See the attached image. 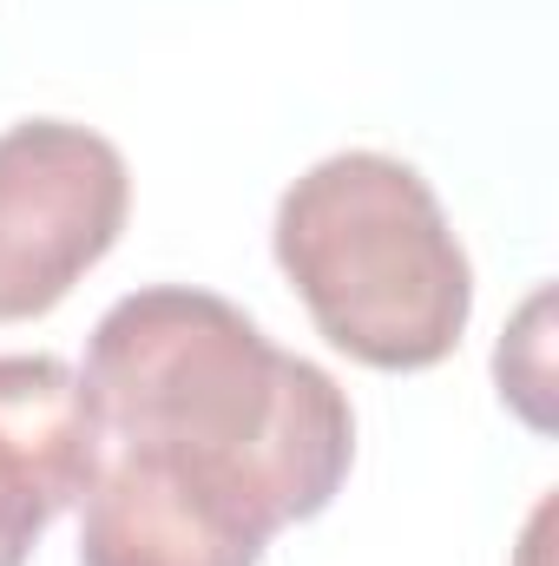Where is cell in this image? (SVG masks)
<instances>
[{"instance_id":"6da1fadb","label":"cell","mask_w":559,"mask_h":566,"mask_svg":"<svg viewBox=\"0 0 559 566\" xmlns=\"http://www.w3.org/2000/svg\"><path fill=\"white\" fill-rule=\"evenodd\" d=\"M80 389L106 448H133L277 541L316 521L356 461V409L329 369L277 349L231 296L145 283L86 343Z\"/></svg>"},{"instance_id":"7a4b0ae2","label":"cell","mask_w":559,"mask_h":566,"mask_svg":"<svg viewBox=\"0 0 559 566\" xmlns=\"http://www.w3.org/2000/svg\"><path fill=\"white\" fill-rule=\"evenodd\" d=\"M277 271L316 336L362 369L415 376L461 349L474 264L415 165L336 151L277 198Z\"/></svg>"},{"instance_id":"3957f363","label":"cell","mask_w":559,"mask_h":566,"mask_svg":"<svg viewBox=\"0 0 559 566\" xmlns=\"http://www.w3.org/2000/svg\"><path fill=\"white\" fill-rule=\"evenodd\" d=\"M126 151L73 119L0 133V323L46 316L126 231Z\"/></svg>"},{"instance_id":"277c9868","label":"cell","mask_w":559,"mask_h":566,"mask_svg":"<svg viewBox=\"0 0 559 566\" xmlns=\"http://www.w3.org/2000/svg\"><path fill=\"white\" fill-rule=\"evenodd\" d=\"M99 416L66 356H0V566L86 501L99 474Z\"/></svg>"},{"instance_id":"5b68a950","label":"cell","mask_w":559,"mask_h":566,"mask_svg":"<svg viewBox=\"0 0 559 566\" xmlns=\"http://www.w3.org/2000/svg\"><path fill=\"white\" fill-rule=\"evenodd\" d=\"M264 547V527L178 468L99 448V474L80 501V566H257Z\"/></svg>"}]
</instances>
